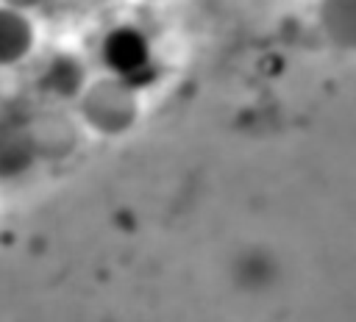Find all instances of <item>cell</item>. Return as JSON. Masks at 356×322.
<instances>
[{"label": "cell", "instance_id": "6da1fadb", "mask_svg": "<svg viewBox=\"0 0 356 322\" xmlns=\"http://www.w3.org/2000/svg\"><path fill=\"white\" fill-rule=\"evenodd\" d=\"M33 44V28L25 11L0 6V64H17Z\"/></svg>", "mask_w": 356, "mask_h": 322}, {"label": "cell", "instance_id": "7a4b0ae2", "mask_svg": "<svg viewBox=\"0 0 356 322\" xmlns=\"http://www.w3.org/2000/svg\"><path fill=\"white\" fill-rule=\"evenodd\" d=\"M323 33L345 50H356V0H320Z\"/></svg>", "mask_w": 356, "mask_h": 322}, {"label": "cell", "instance_id": "3957f363", "mask_svg": "<svg viewBox=\"0 0 356 322\" xmlns=\"http://www.w3.org/2000/svg\"><path fill=\"white\" fill-rule=\"evenodd\" d=\"M36 0H6V6H11V8H19V11H25V8H31Z\"/></svg>", "mask_w": 356, "mask_h": 322}]
</instances>
